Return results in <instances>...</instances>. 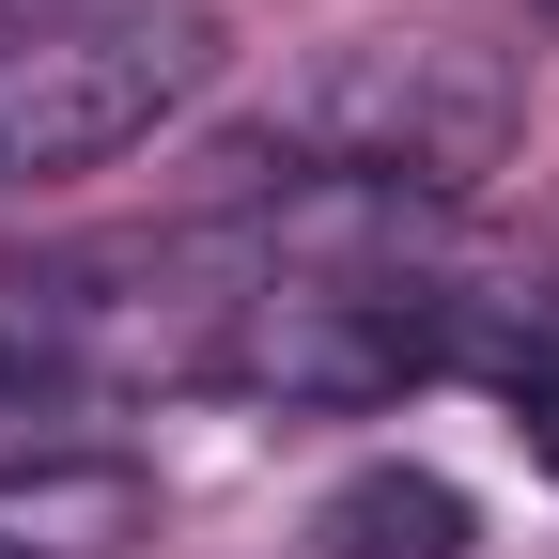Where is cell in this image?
Listing matches in <instances>:
<instances>
[{
    "label": "cell",
    "instance_id": "cell-6",
    "mask_svg": "<svg viewBox=\"0 0 559 559\" xmlns=\"http://www.w3.org/2000/svg\"><path fill=\"white\" fill-rule=\"evenodd\" d=\"M47 16H94V0H0V47H16V32H47Z\"/></svg>",
    "mask_w": 559,
    "mask_h": 559
},
{
    "label": "cell",
    "instance_id": "cell-2",
    "mask_svg": "<svg viewBox=\"0 0 559 559\" xmlns=\"http://www.w3.org/2000/svg\"><path fill=\"white\" fill-rule=\"evenodd\" d=\"M218 94V16L202 0H94L0 47V187H62L140 156L171 109Z\"/></svg>",
    "mask_w": 559,
    "mask_h": 559
},
{
    "label": "cell",
    "instance_id": "cell-3",
    "mask_svg": "<svg viewBox=\"0 0 559 559\" xmlns=\"http://www.w3.org/2000/svg\"><path fill=\"white\" fill-rule=\"evenodd\" d=\"M156 528V466L79 436V419H16L0 436V559H124Z\"/></svg>",
    "mask_w": 559,
    "mask_h": 559
},
{
    "label": "cell",
    "instance_id": "cell-1",
    "mask_svg": "<svg viewBox=\"0 0 559 559\" xmlns=\"http://www.w3.org/2000/svg\"><path fill=\"white\" fill-rule=\"evenodd\" d=\"M513 140H528L513 47H466V32H358V47H311L296 79L218 140V171H234V202H264V187L466 202Z\"/></svg>",
    "mask_w": 559,
    "mask_h": 559
},
{
    "label": "cell",
    "instance_id": "cell-5",
    "mask_svg": "<svg viewBox=\"0 0 559 559\" xmlns=\"http://www.w3.org/2000/svg\"><path fill=\"white\" fill-rule=\"evenodd\" d=\"M481 389H498V419H513V451L559 481V326H513V342H481Z\"/></svg>",
    "mask_w": 559,
    "mask_h": 559
},
{
    "label": "cell",
    "instance_id": "cell-4",
    "mask_svg": "<svg viewBox=\"0 0 559 559\" xmlns=\"http://www.w3.org/2000/svg\"><path fill=\"white\" fill-rule=\"evenodd\" d=\"M311 544H326V559H466V544H481V513H466V481H436V466L373 451V466H342V481H326Z\"/></svg>",
    "mask_w": 559,
    "mask_h": 559
},
{
    "label": "cell",
    "instance_id": "cell-7",
    "mask_svg": "<svg viewBox=\"0 0 559 559\" xmlns=\"http://www.w3.org/2000/svg\"><path fill=\"white\" fill-rule=\"evenodd\" d=\"M544 16H559V0H544Z\"/></svg>",
    "mask_w": 559,
    "mask_h": 559
}]
</instances>
